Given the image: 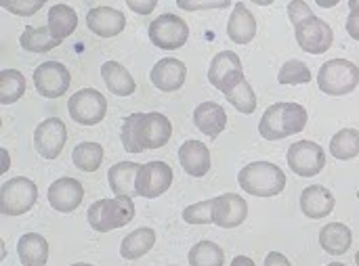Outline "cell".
Listing matches in <instances>:
<instances>
[{
    "label": "cell",
    "mask_w": 359,
    "mask_h": 266,
    "mask_svg": "<svg viewBox=\"0 0 359 266\" xmlns=\"http://www.w3.org/2000/svg\"><path fill=\"white\" fill-rule=\"evenodd\" d=\"M172 136V124L164 113H133L122 124V145L128 153H143L147 149L164 147Z\"/></svg>",
    "instance_id": "1"
},
{
    "label": "cell",
    "mask_w": 359,
    "mask_h": 266,
    "mask_svg": "<svg viewBox=\"0 0 359 266\" xmlns=\"http://www.w3.org/2000/svg\"><path fill=\"white\" fill-rule=\"evenodd\" d=\"M307 126V109L299 103H276L267 107L259 122V132L267 141H280L303 132Z\"/></svg>",
    "instance_id": "2"
},
{
    "label": "cell",
    "mask_w": 359,
    "mask_h": 266,
    "mask_svg": "<svg viewBox=\"0 0 359 266\" xmlns=\"http://www.w3.org/2000/svg\"><path fill=\"white\" fill-rule=\"evenodd\" d=\"M242 191L255 197H273L286 189V174L271 162H252L238 174Z\"/></svg>",
    "instance_id": "3"
},
{
    "label": "cell",
    "mask_w": 359,
    "mask_h": 266,
    "mask_svg": "<svg viewBox=\"0 0 359 266\" xmlns=\"http://www.w3.org/2000/svg\"><path fill=\"white\" fill-rule=\"evenodd\" d=\"M88 225L97 233H109L114 229L126 227L135 218V204L126 195H116L111 200H99L88 208Z\"/></svg>",
    "instance_id": "4"
},
{
    "label": "cell",
    "mask_w": 359,
    "mask_h": 266,
    "mask_svg": "<svg viewBox=\"0 0 359 266\" xmlns=\"http://www.w3.org/2000/svg\"><path fill=\"white\" fill-rule=\"evenodd\" d=\"M318 84H320V90L326 94H332V97L349 94L358 88L359 67L347 59H330L320 67Z\"/></svg>",
    "instance_id": "5"
},
{
    "label": "cell",
    "mask_w": 359,
    "mask_h": 266,
    "mask_svg": "<svg viewBox=\"0 0 359 266\" xmlns=\"http://www.w3.org/2000/svg\"><path fill=\"white\" fill-rule=\"evenodd\" d=\"M38 202V187L25 176H15L0 187V212L4 216H21Z\"/></svg>",
    "instance_id": "6"
},
{
    "label": "cell",
    "mask_w": 359,
    "mask_h": 266,
    "mask_svg": "<svg viewBox=\"0 0 359 266\" xmlns=\"http://www.w3.org/2000/svg\"><path fill=\"white\" fill-rule=\"evenodd\" d=\"M67 111H69V118L76 124L95 126V124L103 122V118L107 113V101L99 90L82 88V90H78V92H74L69 97Z\"/></svg>",
    "instance_id": "7"
},
{
    "label": "cell",
    "mask_w": 359,
    "mask_h": 266,
    "mask_svg": "<svg viewBox=\"0 0 359 266\" xmlns=\"http://www.w3.org/2000/svg\"><path fill=\"white\" fill-rule=\"evenodd\" d=\"M187 38H189V27L185 19L172 13H164L149 23V40L162 50H177L185 46Z\"/></svg>",
    "instance_id": "8"
},
{
    "label": "cell",
    "mask_w": 359,
    "mask_h": 266,
    "mask_svg": "<svg viewBox=\"0 0 359 266\" xmlns=\"http://www.w3.org/2000/svg\"><path fill=\"white\" fill-rule=\"evenodd\" d=\"M294 29H297L299 46L309 55H322V52L330 50V46L334 42L332 27L324 19H320L316 15H311V17L303 19L301 23H297Z\"/></svg>",
    "instance_id": "9"
},
{
    "label": "cell",
    "mask_w": 359,
    "mask_h": 266,
    "mask_svg": "<svg viewBox=\"0 0 359 266\" xmlns=\"http://www.w3.org/2000/svg\"><path fill=\"white\" fill-rule=\"evenodd\" d=\"M326 166V153L324 149L313 143V141H299L294 145H290L288 149V168L303 176V178H311L318 176Z\"/></svg>",
    "instance_id": "10"
},
{
    "label": "cell",
    "mask_w": 359,
    "mask_h": 266,
    "mask_svg": "<svg viewBox=\"0 0 359 266\" xmlns=\"http://www.w3.org/2000/svg\"><path fill=\"white\" fill-rule=\"evenodd\" d=\"M172 185V168L166 162H147L137 172V195L156 200Z\"/></svg>",
    "instance_id": "11"
},
{
    "label": "cell",
    "mask_w": 359,
    "mask_h": 266,
    "mask_svg": "<svg viewBox=\"0 0 359 266\" xmlns=\"http://www.w3.org/2000/svg\"><path fill=\"white\" fill-rule=\"evenodd\" d=\"M72 82L69 69L59 61H46L34 71V86L44 99H59L67 92Z\"/></svg>",
    "instance_id": "12"
},
{
    "label": "cell",
    "mask_w": 359,
    "mask_h": 266,
    "mask_svg": "<svg viewBox=\"0 0 359 266\" xmlns=\"http://www.w3.org/2000/svg\"><path fill=\"white\" fill-rule=\"evenodd\" d=\"M67 143V128L59 118L42 120L34 130V149L44 160H55L61 155Z\"/></svg>",
    "instance_id": "13"
},
{
    "label": "cell",
    "mask_w": 359,
    "mask_h": 266,
    "mask_svg": "<svg viewBox=\"0 0 359 266\" xmlns=\"http://www.w3.org/2000/svg\"><path fill=\"white\" fill-rule=\"evenodd\" d=\"M208 80L223 94L229 92L236 84H240L244 80V69H242L240 57L231 50H223V52L215 55V59L210 61V67H208Z\"/></svg>",
    "instance_id": "14"
},
{
    "label": "cell",
    "mask_w": 359,
    "mask_h": 266,
    "mask_svg": "<svg viewBox=\"0 0 359 266\" xmlns=\"http://www.w3.org/2000/svg\"><path fill=\"white\" fill-rule=\"evenodd\" d=\"M246 216H248V204L244 202V197L236 193H223L215 197L212 225L221 229H236L246 220Z\"/></svg>",
    "instance_id": "15"
},
{
    "label": "cell",
    "mask_w": 359,
    "mask_h": 266,
    "mask_svg": "<svg viewBox=\"0 0 359 266\" xmlns=\"http://www.w3.org/2000/svg\"><path fill=\"white\" fill-rule=\"evenodd\" d=\"M82 200H84V187L76 178L63 176L48 187V204L53 210L61 214L74 212L82 204Z\"/></svg>",
    "instance_id": "16"
},
{
    "label": "cell",
    "mask_w": 359,
    "mask_h": 266,
    "mask_svg": "<svg viewBox=\"0 0 359 266\" xmlns=\"http://www.w3.org/2000/svg\"><path fill=\"white\" fill-rule=\"evenodd\" d=\"M86 25L99 38H114L126 27V17L118 8L95 6L86 13Z\"/></svg>",
    "instance_id": "17"
},
{
    "label": "cell",
    "mask_w": 359,
    "mask_h": 266,
    "mask_svg": "<svg viewBox=\"0 0 359 266\" xmlns=\"http://www.w3.org/2000/svg\"><path fill=\"white\" fill-rule=\"evenodd\" d=\"M151 84L162 90V92H175L179 90L183 84H185V78H187V67L183 61L179 59H172V57H166V59H160L154 67H151Z\"/></svg>",
    "instance_id": "18"
},
{
    "label": "cell",
    "mask_w": 359,
    "mask_h": 266,
    "mask_svg": "<svg viewBox=\"0 0 359 266\" xmlns=\"http://www.w3.org/2000/svg\"><path fill=\"white\" fill-rule=\"evenodd\" d=\"M179 162L189 176L202 178L210 170V151L200 141H185L179 149Z\"/></svg>",
    "instance_id": "19"
},
{
    "label": "cell",
    "mask_w": 359,
    "mask_h": 266,
    "mask_svg": "<svg viewBox=\"0 0 359 266\" xmlns=\"http://www.w3.org/2000/svg\"><path fill=\"white\" fill-rule=\"evenodd\" d=\"M334 210V195L322 185H309L301 195V212L311 218H326Z\"/></svg>",
    "instance_id": "20"
},
{
    "label": "cell",
    "mask_w": 359,
    "mask_h": 266,
    "mask_svg": "<svg viewBox=\"0 0 359 266\" xmlns=\"http://www.w3.org/2000/svg\"><path fill=\"white\" fill-rule=\"evenodd\" d=\"M194 124L202 134H206L210 139H217L227 126V113L219 103L204 101L194 111Z\"/></svg>",
    "instance_id": "21"
},
{
    "label": "cell",
    "mask_w": 359,
    "mask_h": 266,
    "mask_svg": "<svg viewBox=\"0 0 359 266\" xmlns=\"http://www.w3.org/2000/svg\"><path fill=\"white\" fill-rule=\"evenodd\" d=\"M227 34H229V40L236 44H248L257 36V19L244 2L236 4L227 23Z\"/></svg>",
    "instance_id": "22"
},
{
    "label": "cell",
    "mask_w": 359,
    "mask_h": 266,
    "mask_svg": "<svg viewBox=\"0 0 359 266\" xmlns=\"http://www.w3.org/2000/svg\"><path fill=\"white\" fill-rule=\"evenodd\" d=\"M101 78L105 86L109 88V92H114L116 97H130L137 90L135 78L118 61H105L101 65Z\"/></svg>",
    "instance_id": "23"
},
{
    "label": "cell",
    "mask_w": 359,
    "mask_h": 266,
    "mask_svg": "<svg viewBox=\"0 0 359 266\" xmlns=\"http://www.w3.org/2000/svg\"><path fill=\"white\" fill-rule=\"evenodd\" d=\"M353 244V233L343 223H330L320 231V246L330 256H343Z\"/></svg>",
    "instance_id": "24"
},
{
    "label": "cell",
    "mask_w": 359,
    "mask_h": 266,
    "mask_svg": "<svg viewBox=\"0 0 359 266\" xmlns=\"http://www.w3.org/2000/svg\"><path fill=\"white\" fill-rule=\"evenodd\" d=\"M17 256L23 266H44L48 262V241L38 233H25L17 241Z\"/></svg>",
    "instance_id": "25"
},
{
    "label": "cell",
    "mask_w": 359,
    "mask_h": 266,
    "mask_svg": "<svg viewBox=\"0 0 359 266\" xmlns=\"http://www.w3.org/2000/svg\"><path fill=\"white\" fill-rule=\"evenodd\" d=\"M139 168L141 166L133 164V162H118L109 168L107 181H109L114 195H126V197L137 195V172H139Z\"/></svg>",
    "instance_id": "26"
},
{
    "label": "cell",
    "mask_w": 359,
    "mask_h": 266,
    "mask_svg": "<svg viewBox=\"0 0 359 266\" xmlns=\"http://www.w3.org/2000/svg\"><path fill=\"white\" fill-rule=\"evenodd\" d=\"M50 34L57 38V40H65L69 38L76 27H78V15L72 6L67 4H53L50 10H48V25Z\"/></svg>",
    "instance_id": "27"
},
{
    "label": "cell",
    "mask_w": 359,
    "mask_h": 266,
    "mask_svg": "<svg viewBox=\"0 0 359 266\" xmlns=\"http://www.w3.org/2000/svg\"><path fill=\"white\" fill-rule=\"evenodd\" d=\"M156 244V233L147 227H141L133 233H128L122 244H120V256L124 260H137L141 256H145L147 252H151Z\"/></svg>",
    "instance_id": "28"
},
{
    "label": "cell",
    "mask_w": 359,
    "mask_h": 266,
    "mask_svg": "<svg viewBox=\"0 0 359 266\" xmlns=\"http://www.w3.org/2000/svg\"><path fill=\"white\" fill-rule=\"evenodd\" d=\"M19 44L27 50V52H48L53 48H57L61 44V40H57L48 27H32L27 25L23 29V34L19 36Z\"/></svg>",
    "instance_id": "29"
},
{
    "label": "cell",
    "mask_w": 359,
    "mask_h": 266,
    "mask_svg": "<svg viewBox=\"0 0 359 266\" xmlns=\"http://www.w3.org/2000/svg\"><path fill=\"white\" fill-rule=\"evenodd\" d=\"M330 153L337 160H353L359 155V130L343 128L330 141Z\"/></svg>",
    "instance_id": "30"
},
{
    "label": "cell",
    "mask_w": 359,
    "mask_h": 266,
    "mask_svg": "<svg viewBox=\"0 0 359 266\" xmlns=\"http://www.w3.org/2000/svg\"><path fill=\"white\" fill-rule=\"evenodd\" d=\"M25 92V78L17 69H2L0 71V103L11 105L19 101Z\"/></svg>",
    "instance_id": "31"
},
{
    "label": "cell",
    "mask_w": 359,
    "mask_h": 266,
    "mask_svg": "<svg viewBox=\"0 0 359 266\" xmlns=\"http://www.w3.org/2000/svg\"><path fill=\"white\" fill-rule=\"evenodd\" d=\"M72 162L82 172H95L103 162V147L99 143H80L72 151Z\"/></svg>",
    "instance_id": "32"
},
{
    "label": "cell",
    "mask_w": 359,
    "mask_h": 266,
    "mask_svg": "<svg viewBox=\"0 0 359 266\" xmlns=\"http://www.w3.org/2000/svg\"><path fill=\"white\" fill-rule=\"evenodd\" d=\"M225 252L212 241H200L189 250V265L191 266H223Z\"/></svg>",
    "instance_id": "33"
},
{
    "label": "cell",
    "mask_w": 359,
    "mask_h": 266,
    "mask_svg": "<svg viewBox=\"0 0 359 266\" xmlns=\"http://www.w3.org/2000/svg\"><path fill=\"white\" fill-rule=\"evenodd\" d=\"M227 101L240 111V113H252L257 109V94L252 90V84L244 78L240 84H236L229 92H225Z\"/></svg>",
    "instance_id": "34"
},
{
    "label": "cell",
    "mask_w": 359,
    "mask_h": 266,
    "mask_svg": "<svg viewBox=\"0 0 359 266\" xmlns=\"http://www.w3.org/2000/svg\"><path fill=\"white\" fill-rule=\"evenodd\" d=\"M280 84H288V86H297V84H307L311 80V69L299 61V59H290L282 65L280 74H278Z\"/></svg>",
    "instance_id": "35"
},
{
    "label": "cell",
    "mask_w": 359,
    "mask_h": 266,
    "mask_svg": "<svg viewBox=\"0 0 359 266\" xmlns=\"http://www.w3.org/2000/svg\"><path fill=\"white\" fill-rule=\"evenodd\" d=\"M212 206H215V197L194 204L183 210V220L189 225H208V223H212Z\"/></svg>",
    "instance_id": "36"
},
{
    "label": "cell",
    "mask_w": 359,
    "mask_h": 266,
    "mask_svg": "<svg viewBox=\"0 0 359 266\" xmlns=\"http://www.w3.org/2000/svg\"><path fill=\"white\" fill-rule=\"evenodd\" d=\"M48 0H0V6L17 17H32L38 13Z\"/></svg>",
    "instance_id": "37"
},
{
    "label": "cell",
    "mask_w": 359,
    "mask_h": 266,
    "mask_svg": "<svg viewBox=\"0 0 359 266\" xmlns=\"http://www.w3.org/2000/svg\"><path fill=\"white\" fill-rule=\"evenodd\" d=\"M177 6L189 13L196 10H208V8H227L231 6V0H177Z\"/></svg>",
    "instance_id": "38"
},
{
    "label": "cell",
    "mask_w": 359,
    "mask_h": 266,
    "mask_svg": "<svg viewBox=\"0 0 359 266\" xmlns=\"http://www.w3.org/2000/svg\"><path fill=\"white\" fill-rule=\"evenodd\" d=\"M311 15H313V13H311L309 4H307L305 0H292V2L288 4V17H290L292 25L301 23L303 19H307V17H311Z\"/></svg>",
    "instance_id": "39"
},
{
    "label": "cell",
    "mask_w": 359,
    "mask_h": 266,
    "mask_svg": "<svg viewBox=\"0 0 359 266\" xmlns=\"http://www.w3.org/2000/svg\"><path fill=\"white\" fill-rule=\"evenodd\" d=\"M124 2L137 15H151V10L158 4V0H124Z\"/></svg>",
    "instance_id": "40"
},
{
    "label": "cell",
    "mask_w": 359,
    "mask_h": 266,
    "mask_svg": "<svg viewBox=\"0 0 359 266\" xmlns=\"http://www.w3.org/2000/svg\"><path fill=\"white\" fill-rule=\"evenodd\" d=\"M347 31H349V36H351L353 40H358L359 42V6L351 8V15H349V19H347Z\"/></svg>",
    "instance_id": "41"
},
{
    "label": "cell",
    "mask_w": 359,
    "mask_h": 266,
    "mask_svg": "<svg viewBox=\"0 0 359 266\" xmlns=\"http://www.w3.org/2000/svg\"><path fill=\"white\" fill-rule=\"evenodd\" d=\"M265 266H290V260L280 252H269V256L265 258Z\"/></svg>",
    "instance_id": "42"
},
{
    "label": "cell",
    "mask_w": 359,
    "mask_h": 266,
    "mask_svg": "<svg viewBox=\"0 0 359 266\" xmlns=\"http://www.w3.org/2000/svg\"><path fill=\"white\" fill-rule=\"evenodd\" d=\"M231 266H257L248 256H236L233 258V262H231Z\"/></svg>",
    "instance_id": "43"
},
{
    "label": "cell",
    "mask_w": 359,
    "mask_h": 266,
    "mask_svg": "<svg viewBox=\"0 0 359 266\" xmlns=\"http://www.w3.org/2000/svg\"><path fill=\"white\" fill-rule=\"evenodd\" d=\"M322 8H332V6H337L341 0H316Z\"/></svg>",
    "instance_id": "44"
},
{
    "label": "cell",
    "mask_w": 359,
    "mask_h": 266,
    "mask_svg": "<svg viewBox=\"0 0 359 266\" xmlns=\"http://www.w3.org/2000/svg\"><path fill=\"white\" fill-rule=\"evenodd\" d=\"M2 158H4V168L0 172H6L8 170V151L6 149H2Z\"/></svg>",
    "instance_id": "45"
},
{
    "label": "cell",
    "mask_w": 359,
    "mask_h": 266,
    "mask_svg": "<svg viewBox=\"0 0 359 266\" xmlns=\"http://www.w3.org/2000/svg\"><path fill=\"white\" fill-rule=\"evenodd\" d=\"M255 4H259V6H269V4H273L276 0H252Z\"/></svg>",
    "instance_id": "46"
},
{
    "label": "cell",
    "mask_w": 359,
    "mask_h": 266,
    "mask_svg": "<svg viewBox=\"0 0 359 266\" xmlns=\"http://www.w3.org/2000/svg\"><path fill=\"white\" fill-rule=\"evenodd\" d=\"M349 6H351V8H355V6H359V0H349Z\"/></svg>",
    "instance_id": "47"
},
{
    "label": "cell",
    "mask_w": 359,
    "mask_h": 266,
    "mask_svg": "<svg viewBox=\"0 0 359 266\" xmlns=\"http://www.w3.org/2000/svg\"><path fill=\"white\" fill-rule=\"evenodd\" d=\"M326 266H347V265H343V262H332V265H326Z\"/></svg>",
    "instance_id": "48"
},
{
    "label": "cell",
    "mask_w": 359,
    "mask_h": 266,
    "mask_svg": "<svg viewBox=\"0 0 359 266\" xmlns=\"http://www.w3.org/2000/svg\"><path fill=\"white\" fill-rule=\"evenodd\" d=\"M72 266H93V265H86V262H78V265H72Z\"/></svg>",
    "instance_id": "49"
},
{
    "label": "cell",
    "mask_w": 359,
    "mask_h": 266,
    "mask_svg": "<svg viewBox=\"0 0 359 266\" xmlns=\"http://www.w3.org/2000/svg\"><path fill=\"white\" fill-rule=\"evenodd\" d=\"M355 265L359 266V252H358V254H355Z\"/></svg>",
    "instance_id": "50"
}]
</instances>
